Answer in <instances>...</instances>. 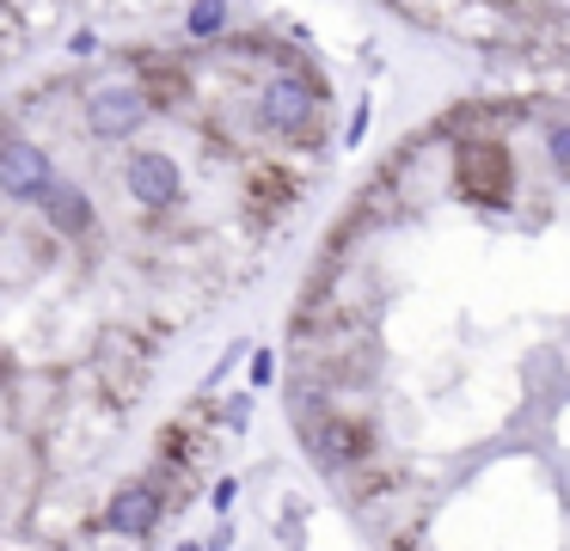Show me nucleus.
<instances>
[{
  "instance_id": "4",
  "label": "nucleus",
  "mask_w": 570,
  "mask_h": 551,
  "mask_svg": "<svg viewBox=\"0 0 570 551\" xmlns=\"http://www.w3.org/2000/svg\"><path fill=\"white\" fill-rule=\"evenodd\" d=\"M154 98L141 92V86H99V92L87 98V129L99 135V141H129V135L148 122Z\"/></svg>"
},
{
  "instance_id": "1",
  "label": "nucleus",
  "mask_w": 570,
  "mask_h": 551,
  "mask_svg": "<svg viewBox=\"0 0 570 551\" xmlns=\"http://www.w3.org/2000/svg\"><path fill=\"white\" fill-rule=\"evenodd\" d=\"M448 178H454V190L479 208L515 203V154L503 147V135H466V141H454Z\"/></svg>"
},
{
  "instance_id": "14",
  "label": "nucleus",
  "mask_w": 570,
  "mask_h": 551,
  "mask_svg": "<svg viewBox=\"0 0 570 551\" xmlns=\"http://www.w3.org/2000/svg\"><path fill=\"white\" fill-rule=\"evenodd\" d=\"M234 496H239V484H234V478H222V484H215V509H234Z\"/></svg>"
},
{
  "instance_id": "10",
  "label": "nucleus",
  "mask_w": 570,
  "mask_h": 551,
  "mask_svg": "<svg viewBox=\"0 0 570 551\" xmlns=\"http://www.w3.org/2000/svg\"><path fill=\"white\" fill-rule=\"evenodd\" d=\"M185 31H190V37H222V31H227V0H190Z\"/></svg>"
},
{
  "instance_id": "9",
  "label": "nucleus",
  "mask_w": 570,
  "mask_h": 551,
  "mask_svg": "<svg viewBox=\"0 0 570 551\" xmlns=\"http://www.w3.org/2000/svg\"><path fill=\"white\" fill-rule=\"evenodd\" d=\"M141 92L154 98V105H185V73L166 68V61H148V86Z\"/></svg>"
},
{
  "instance_id": "2",
  "label": "nucleus",
  "mask_w": 570,
  "mask_h": 551,
  "mask_svg": "<svg viewBox=\"0 0 570 551\" xmlns=\"http://www.w3.org/2000/svg\"><path fill=\"white\" fill-rule=\"evenodd\" d=\"M320 105H325V92L307 80V73H276V80L258 92V129L264 135H301Z\"/></svg>"
},
{
  "instance_id": "6",
  "label": "nucleus",
  "mask_w": 570,
  "mask_h": 551,
  "mask_svg": "<svg viewBox=\"0 0 570 551\" xmlns=\"http://www.w3.org/2000/svg\"><path fill=\"white\" fill-rule=\"evenodd\" d=\"M50 178H56V166L38 141H0V190L13 203H38Z\"/></svg>"
},
{
  "instance_id": "13",
  "label": "nucleus",
  "mask_w": 570,
  "mask_h": 551,
  "mask_svg": "<svg viewBox=\"0 0 570 551\" xmlns=\"http://www.w3.org/2000/svg\"><path fill=\"white\" fill-rule=\"evenodd\" d=\"M271 380H276V355L258 350V355H252V386H271Z\"/></svg>"
},
{
  "instance_id": "8",
  "label": "nucleus",
  "mask_w": 570,
  "mask_h": 551,
  "mask_svg": "<svg viewBox=\"0 0 570 551\" xmlns=\"http://www.w3.org/2000/svg\"><path fill=\"white\" fill-rule=\"evenodd\" d=\"M38 208H43V220H50L56 233H87V227H92V196L80 190V184H68V178H50V184H43Z\"/></svg>"
},
{
  "instance_id": "17",
  "label": "nucleus",
  "mask_w": 570,
  "mask_h": 551,
  "mask_svg": "<svg viewBox=\"0 0 570 551\" xmlns=\"http://www.w3.org/2000/svg\"><path fill=\"white\" fill-rule=\"evenodd\" d=\"M7 374H13V355H7V350H0V380H7Z\"/></svg>"
},
{
  "instance_id": "5",
  "label": "nucleus",
  "mask_w": 570,
  "mask_h": 551,
  "mask_svg": "<svg viewBox=\"0 0 570 551\" xmlns=\"http://www.w3.org/2000/svg\"><path fill=\"white\" fill-rule=\"evenodd\" d=\"M124 184H129V196H136L141 208H173L178 196H185V171H178L173 154H160V147H141V154H129Z\"/></svg>"
},
{
  "instance_id": "16",
  "label": "nucleus",
  "mask_w": 570,
  "mask_h": 551,
  "mask_svg": "<svg viewBox=\"0 0 570 551\" xmlns=\"http://www.w3.org/2000/svg\"><path fill=\"white\" fill-rule=\"evenodd\" d=\"M246 416H252V399H234V404H227V423H234V429L246 423Z\"/></svg>"
},
{
  "instance_id": "18",
  "label": "nucleus",
  "mask_w": 570,
  "mask_h": 551,
  "mask_svg": "<svg viewBox=\"0 0 570 551\" xmlns=\"http://www.w3.org/2000/svg\"><path fill=\"white\" fill-rule=\"evenodd\" d=\"M178 551H203V545H178Z\"/></svg>"
},
{
  "instance_id": "3",
  "label": "nucleus",
  "mask_w": 570,
  "mask_h": 551,
  "mask_svg": "<svg viewBox=\"0 0 570 551\" xmlns=\"http://www.w3.org/2000/svg\"><path fill=\"white\" fill-rule=\"evenodd\" d=\"M307 453L325 465V472H350V465L374 460V429L362 416H344V411H325L320 423L307 429Z\"/></svg>"
},
{
  "instance_id": "15",
  "label": "nucleus",
  "mask_w": 570,
  "mask_h": 551,
  "mask_svg": "<svg viewBox=\"0 0 570 551\" xmlns=\"http://www.w3.org/2000/svg\"><path fill=\"white\" fill-rule=\"evenodd\" d=\"M362 135H368V105H356V117H350V147H356Z\"/></svg>"
},
{
  "instance_id": "7",
  "label": "nucleus",
  "mask_w": 570,
  "mask_h": 551,
  "mask_svg": "<svg viewBox=\"0 0 570 551\" xmlns=\"http://www.w3.org/2000/svg\"><path fill=\"white\" fill-rule=\"evenodd\" d=\"M99 527H105V533H117V539H148L154 527H160V490H154V484H124V490H111Z\"/></svg>"
},
{
  "instance_id": "12",
  "label": "nucleus",
  "mask_w": 570,
  "mask_h": 551,
  "mask_svg": "<svg viewBox=\"0 0 570 551\" xmlns=\"http://www.w3.org/2000/svg\"><path fill=\"white\" fill-rule=\"evenodd\" d=\"M552 166L570 171V122H558V129H552Z\"/></svg>"
},
{
  "instance_id": "11",
  "label": "nucleus",
  "mask_w": 570,
  "mask_h": 551,
  "mask_svg": "<svg viewBox=\"0 0 570 551\" xmlns=\"http://www.w3.org/2000/svg\"><path fill=\"white\" fill-rule=\"evenodd\" d=\"M252 196H264V203H288V196H295V178H288L283 166H258L252 171Z\"/></svg>"
}]
</instances>
